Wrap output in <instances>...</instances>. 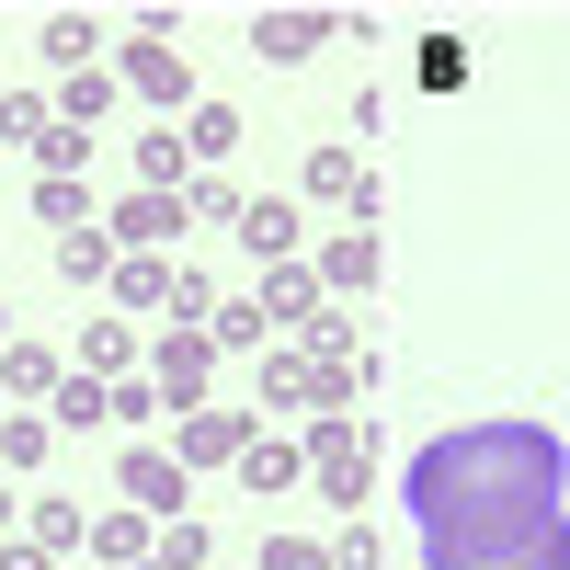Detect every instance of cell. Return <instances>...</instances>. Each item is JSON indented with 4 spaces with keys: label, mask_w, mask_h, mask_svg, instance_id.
Wrapping results in <instances>:
<instances>
[{
    "label": "cell",
    "mask_w": 570,
    "mask_h": 570,
    "mask_svg": "<svg viewBox=\"0 0 570 570\" xmlns=\"http://www.w3.org/2000/svg\"><path fill=\"white\" fill-rule=\"evenodd\" d=\"M206 376H217V343H206V320H183L171 343L149 354V389H160V411H206V400H217Z\"/></svg>",
    "instance_id": "3957f363"
},
{
    "label": "cell",
    "mask_w": 570,
    "mask_h": 570,
    "mask_svg": "<svg viewBox=\"0 0 570 570\" xmlns=\"http://www.w3.org/2000/svg\"><path fill=\"white\" fill-rule=\"evenodd\" d=\"M91 548H104L115 570H137V559H149V513H104V525H91Z\"/></svg>",
    "instance_id": "d4e9b609"
},
{
    "label": "cell",
    "mask_w": 570,
    "mask_h": 570,
    "mask_svg": "<svg viewBox=\"0 0 570 570\" xmlns=\"http://www.w3.org/2000/svg\"><path fill=\"white\" fill-rule=\"evenodd\" d=\"M149 559H160V570H206V525H195V513H171V525L149 537Z\"/></svg>",
    "instance_id": "83f0119b"
},
{
    "label": "cell",
    "mask_w": 570,
    "mask_h": 570,
    "mask_svg": "<svg viewBox=\"0 0 570 570\" xmlns=\"http://www.w3.org/2000/svg\"><path fill=\"white\" fill-rule=\"evenodd\" d=\"M240 491H263V502H274V491H308V456L285 445V434H252V445H240Z\"/></svg>",
    "instance_id": "8fae6325"
},
{
    "label": "cell",
    "mask_w": 570,
    "mask_h": 570,
    "mask_svg": "<svg viewBox=\"0 0 570 570\" xmlns=\"http://www.w3.org/2000/svg\"><path fill=\"white\" fill-rule=\"evenodd\" d=\"M23 537L58 559V548H80V537H91V513H80V502H35V513H23Z\"/></svg>",
    "instance_id": "44dd1931"
},
{
    "label": "cell",
    "mask_w": 570,
    "mask_h": 570,
    "mask_svg": "<svg viewBox=\"0 0 570 570\" xmlns=\"http://www.w3.org/2000/svg\"><path fill=\"white\" fill-rule=\"evenodd\" d=\"M308 195H320V206H354V228H365L376 183H365V160H354V149H320V160H308Z\"/></svg>",
    "instance_id": "4fadbf2b"
},
{
    "label": "cell",
    "mask_w": 570,
    "mask_h": 570,
    "mask_svg": "<svg viewBox=\"0 0 570 570\" xmlns=\"http://www.w3.org/2000/svg\"><path fill=\"white\" fill-rule=\"evenodd\" d=\"M263 411H308V354H263Z\"/></svg>",
    "instance_id": "4316f807"
},
{
    "label": "cell",
    "mask_w": 570,
    "mask_h": 570,
    "mask_svg": "<svg viewBox=\"0 0 570 570\" xmlns=\"http://www.w3.org/2000/svg\"><path fill=\"white\" fill-rule=\"evenodd\" d=\"M331 35H343V12H308V0H285V12H252V58L297 69V58H320Z\"/></svg>",
    "instance_id": "5b68a950"
},
{
    "label": "cell",
    "mask_w": 570,
    "mask_h": 570,
    "mask_svg": "<svg viewBox=\"0 0 570 570\" xmlns=\"http://www.w3.org/2000/svg\"><path fill=\"white\" fill-rule=\"evenodd\" d=\"M115 480H126V513L171 525V513H183V480H195V468H183L171 445H126V468H115Z\"/></svg>",
    "instance_id": "52a82bcc"
},
{
    "label": "cell",
    "mask_w": 570,
    "mask_h": 570,
    "mask_svg": "<svg viewBox=\"0 0 570 570\" xmlns=\"http://www.w3.org/2000/svg\"><path fill=\"white\" fill-rule=\"evenodd\" d=\"M58 115H69V126H104V115H115V69H69Z\"/></svg>",
    "instance_id": "7402d4cb"
},
{
    "label": "cell",
    "mask_w": 570,
    "mask_h": 570,
    "mask_svg": "<svg viewBox=\"0 0 570 570\" xmlns=\"http://www.w3.org/2000/svg\"><path fill=\"white\" fill-rule=\"evenodd\" d=\"M183 206H195V217H228V228H240V206H252V195H228V183H183Z\"/></svg>",
    "instance_id": "1f68e13d"
},
{
    "label": "cell",
    "mask_w": 570,
    "mask_h": 570,
    "mask_svg": "<svg viewBox=\"0 0 570 570\" xmlns=\"http://www.w3.org/2000/svg\"><path fill=\"white\" fill-rule=\"evenodd\" d=\"M263 570H331L320 537H263Z\"/></svg>",
    "instance_id": "4dcf8cb0"
},
{
    "label": "cell",
    "mask_w": 570,
    "mask_h": 570,
    "mask_svg": "<svg viewBox=\"0 0 570 570\" xmlns=\"http://www.w3.org/2000/svg\"><path fill=\"white\" fill-rule=\"evenodd\" d=\"M171 285H183L171 252H126V263H115V308H171Z\"/></svg>",
    "instance_id": "5bb4252c"
},
{
    "label": "cell",
    "mask_w": 570,
    "mask_h": 570,
    "mask_svg": "<svg viewBox=\"0 0 570 570\" xmlns=\"http://www.w3.org/2000/svg\"><path fill=\"white\" fill-rule=\"evenodd\" d=\"M0 570H58V559H46L35 537H12V548H0Z\"/></svg>",
    "instance_id": "836d02e7"
},
{
    "label": "cell",
    "mask_w": 570,
    "mask_h": 570,
    "mask_svg": "<svg viewBox=\"0 0 570 570\" xmlns=\"http://www.w3.org/2000/svg\"><path fill=\"white\" fill-rule=\"evenodd\" d=\"M183 228H195V206H183V195H149V183H137V195L104 217V240H115V252H171Z\"/></svg>",
    "instance_id": "8992f818"
},
{
    "label": "cell",
    "mask_w": 570,
    "mask_h": 570,
    "mask_svg": "<svg viewBox=\"0 0 570 570\" xmlns=\"http://www.w3.org/2000/svg\"><path fill=\"white\" fill-rule=\"evenodd\" d=\"M320 297H376V274H389V252H376V228H343V240H331L320 263Z\"/></svg>",
    "instance_id": "9c48e42d"
},
{
    "label": "cell",
    "mask_w": 570,
    "mask_h": 570,
    "mask_svg": "<svg viewBox=\"0 0 570 570\" xmlns=\"http://www.w3.org/2000/svg\"><path fill=\"white\" fill-rule=\"evenodd\" d=\"M240 240H252V263H297V206L252 195V206H240Z\"/></svg>",
    "instance_id": "e0dca14e"
},
{
    "label": "cell",
    "mask_w": 570,
    "mask_h": 570,
    "mask_svg": "<svg viewBox=\"0 0 570 570\" xmlns=\"http://www.w3.org/2000/svg\"><path fill=\"white\" fill-rule=\"evenodd\" d=\"M126 365H137V331H126V308H115V320L80 331V376H126Z\"/></svg>",
    "instance_id": "d6986e66"
},
{
    "label": "cell",
    "mask_w": 570,
    "mask_h": 570,
    "mask_svg": "<svg viewBox=\"0 0 570 570\" xmlns=\"http://www.w3.org/2000/svg\"><path fill=\"white\" fill-rule=\"evenodd\" d=\"M80 171H91V126L46 115V137H35V183H80Z\"/></svg>",
    "instance_id": "2e32d148"
},
{
    "label": "cell",
    "mask_w": 570,
    "mask_h": 570,
    "mask_svg": "<svg viewBox=\"0 0 570 570\" xmlns=\"http://www.w3.org/2000/svg\"><path fill=\"white\" fill-rule=\"evenodd\" d=\"M297 456H308V491H331V502H365V468H376V434H365V422H343V411H320Z\"/></svg>",
    "instance_id": "7a4b0ae2"
},
{
    "label": "cell",
    "mask_w": 570,
    "mask_h": 570,
    "mask_svg": "<svg viewBox=\"0 0 570 570\" xmlns=\"http://www.w3.org/2000/svg\"><path fill=\"white\" fill-rule=\"evenodd\" d=\"M35 217L69 240V228H91V195H80V183H35Z\"/></svg>",
    "instance_id": "f1b7e54d"
},
{
    "label": "cell",
    "mask_w": 570,
    "mask_h": 570,
    "mask_svg": "<svg viewBox=\"0 0 570 570\" xmlns=\"http://www.w3.org/2000/svg\"><path fill=\"white\" fill-rule=\"evenodd\" d=\"M263 320H285V331H308L320 320V274L308 263H263V297H252Z\"/></svg>",
    "instance_id": "30bf717a"
},
{
    "label": "cell",
    "mask_w": 570,
    "mask_h": 570,
    "mask_svg": "<svg viewBox=\"0 0 570 570\" xmlns=\"http://www.w3.org/2000/svg\"><path fill=\"white\" fill-rule=\"evenodd\" d=\"M0 343H12V308H0Z\"/></svg>",
    "instance_id": "d590c367"
},
{
    "label": "cell",
    "mask_w": 570,
    "mask_h": 570,
    "mask_svg": "<svg viewBox=\"0 0 570 570\" xmlns=\"http://www.w3.org/2000/svg\"><path fill=\"white\" fill-rule=\"evenodd\" d=\"M0 525H12V491H0Z\"/></svg>",
    "instance_id": "e575fe53"
},
{
    "label": "cell",
    "mask_w": 570,
    "mask_h": 570,
    "mask_svg": "<svg viewBox=\"0 0 570 570\" xmlns=\"http://www.w3.org/2000/svg\"><path fill=\"white\" fill-rule=\"evenodd\" d=\"M137 570H160V559H137Z\"/></svg>",
    "instance_id": "8d00e7d4"
},
{
    "label": "cell",
    "mask_w": 570,
    "mask_h": 570,
    "mask_svg": "<svg viewBox=\"0 0 570 570\" xmlns=\"http://www.w3.org/2000/svg\"><path fill=\"white\" fill-rule=\"evenodd\" d=\"M320 548H331V570H376V537H365V525H343V537H320Z\"/></svg>",
    "instance_id": "d6a6232c"
},
{
    "label": "cell",
    "mask_w": 570,
    "mask_h": 570,
    "mask_svg": "<svg viewBox=\"0 0 570 570\" xmlns=\"http://www.w3.org/2000/svg\"><path fill=\"white\" fill-rule=\"evenodd\" d=\"M0 400H58V354H46V343H23V331H12V343H0Z\"/></svg>",
    "instance_id": "7c38bea8"
},
{
    "label": "cell",
    "mask_w": 570,
    "mask_h": 570,
    "mask_svg": "<svg viewBox=\"0 0 570 570\" xmlns=\"http://www.w3.org/2000/svg\"><path fill=\"white\" fill-rule=\"evenodd\" d=\"M183 149H195V160H228V149H240V115H228V104H195V115H183Z\"/></svg>",
    "instance_id": "ffe728a7"
},
{
    "label": "cell",
    "mask_w": 570,
    "mask_h": 570,
    "mask_svg": "<svg viewBox=\"0 0 570 570\" xmlns=\"http://www.w3.org/2000/svg\"><path fill=\"white\" fill-rule=\"evenodd\" d=\"M46 445H58V422H46V411H12V422H0V468H35Z\"/></svg>",
    "instance_id": "cb8c5ba5"
},
{
    "label": "cell",
    "mask_w": 570,
    "mask_h": 570,
    "mask_svg": "<svg viewBox=\"0 0 570 570\" xmlns=\"http://www.w3.org/2000/svg\"><path fill=\"white\" fill-rule=\"evenodd\" d=\"M46 422H58V434H104V422H115V389H104V376H58Z\"/></svg>",
    "instance_id": "9a60e30c"
},
{
    "label": "cell",
    "mask_w": 570,
    "mask_h": 570,
    "mask_svg": "<svg viewBox=\"0 0 570 570\" xmlns=\"http://www.w3.org/2000/svg\"><path fill=\"white\" fill-rule=\"evenodd\" d=\"M422 570H570V434L559 422H456L400 468Z\"/></svg>",
    "instance_id": "6da1fadb"
},
{
    "label": "cell",
    "mask_w": 570,
    "mask_h": 570,
    "mask_svg": "<svg viewBox=\"0 0 570 570\" xmlns=\"http://www.w3.org/2000/svg\"><path fill=\"white\" fill-rule=\"evenodd\" d=\"M115 91H137V104H195V69H183V46L137 23V46L115 58Z\"/></svg>",
    "instance_id": "277c9868"
},
{
    "label": "cell",
    "mask_w": 570,
    "mask_h": 570,
    "mask_svg": "<svg viewBox=\"0 0 570 570\" xmlns=\"http://www.w3.org/2000/svg\"><path fill=\"white\" fill-rule=\"evenodd\" d=\"M263 434V422L240 400H206V411H183V468H240V445Z\"/></svg>",
    "instance_id": "ba28073f"
},
{
    "label": "cell",
    "mask_w": 570,
    "mask_h": 570,
    "mask_svg": "<svg viewBox=\"0 0 570 570\" xmlns=\"http://www.w3.org/2000/svg\"><path fill=\"white\" fill-rule=\"evenodd\" d=\"M46 58H58V69H104V58H91V12H46Z\"/></svg>",
    "instance_id": "484cf974"
},
{
    "label": "cell",
    "mask_w": 570,
    "mask_h": 570,
    "mask_svg": "<svg viewBox=\"0 0 570 570\" xmlns=\"http://www.w3.org/2000/svg\"><path fill=\"white\" fill-rule=\"evenodd\" d=\"M263 331H274V320H263L252 297H228V308H206V343H217V354H252Z\"/></svg>",
    "instance_id": "603a6c76"
},
{
    "label": "cell",
    "mask_w": 570,
    "mask_h": 570,
    "mask_svg": "<svg viewBox=\"0 0 570 570\" xmlns=\"http://www.w3.org/2000/svg\"><path fill=\"white\" fill-rule=\"evenodd\" d=\"M115 263H126V252L104 240V217H91V228H69V240H58V274H69V285H115Z\"/></svg>",
    "instance_id": "ac0fdd59"
},
{
    "label": "cell",
    "mask_w": 570,
    "mask_h": 570,
    "mask_svg": "<svg viewBox=\"0 0 570 570\" xmlns=\"http://www.w3.org/2000/svg\"><path fill=\"white\" fill-rule=\"evenodd\" d=\"M422 80L456 91V80H468V46H456V35H422Z\"/></svg>",
    "instance_id": "f546056e"
}]
</instances>
